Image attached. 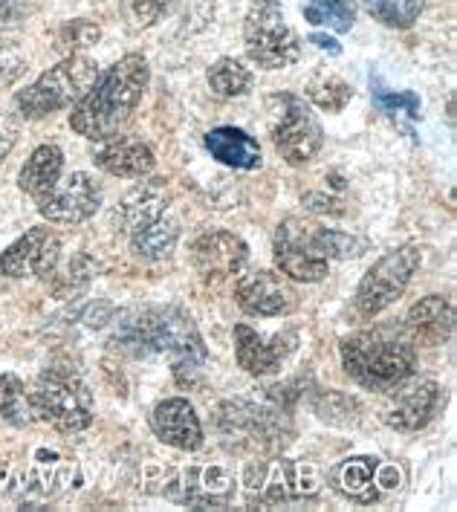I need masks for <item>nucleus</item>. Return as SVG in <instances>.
<instances>
[{
  "label": "nucleus",
  "mask_w": 457,
  "mask_h": 512,
  "mask_svg": "<svg viewBox=\"0 0 457 512\" xmlns=\"http://www.w3.org/2000/svg\"><path fill=\"white\" fill-rule=\"evenodd\" d=\"M362 3L379 24L391 29H408L420 18L426 0H362Z\"/></svg>",
  "instance_id": "c85d7f7f"
},
{
  "label": "nucleus",
  "mask_w": 457,
  "mask_h": 512,
  "mask_svg": "<svg viewBox=\"0 0 457 512\" xmlns=\"http://www.w3.org/2000/svg\"><path fill=\"white\" fill-rule=\"evenodd\" d=\"M371 90H374V105L382 113H405L408 119H420V96L405 90V93H394V90H385L379 76H371Z\"/></svg>",
  "instance_id": "2f4dec72"
},
{
  "label": "nucleus",
  "mask_w": 457,
  "mask_h": 512,
  "mask_svg": "<svg viewBox=\"0 0 457 512\" xmlns=\"http://www.w3.org/2000/svg\"><path fill=\"white\" fill-rule=\"evenodd\" d=\"M128 241H131V252L139 261H148V264L165 261L180 241V223L165 212V215L131 229Z\"/></svg>",
  "instance_id": "393cba45"
},
{
  "label": "nucleus",
  "mask_w": 457,
  "mask_h": 512,
  "mask_svg": "<svg viewBox=\"0 0 457 512\" xmlns=\"http://www.w3.org/2000/svg\"><path fill=\"white\" fill-rule=\"evenodd\" d=\"M99 35H102L99 27L90 24V21H70L61 29V44L70 47V50H87V47H93L99 41Z\"/></svg>",
  "instance_id": "72a5a7b5"
},
{
  "label": "nucleus",
  "mask_w": 457,
  "mask_h": 512,
  "mask_svg": "<svg viewBox=\"0 0 457 512\" xmlns=\"http://www.w3.org/2000/svg\"><path fill=\"white\" fill-rule=\"evenodd\" d=\"M246 486L252 489L261 507H278L301 498H313L322 489V475L307 460L252 463L246 469Z\"/></svg>",
  "instance_id": "9d476101"
},
{
  "label": "nucleus",
  "mask_w": 457,
  "mask_h": 512,
  "mask_svg": "<svg viewBox=\"0 0 457 512\" xmlns=\"http://www.w3.org/2000/svg\"><path fill=\"white\" fill-rule=\"evenodd\" d=\"M246 55L264 70H284L301 55V38L287 21L278 0H255L243 21Z\"/></svg>",
  "instance_id": "0eeeda50"
},
{
  "label": "nucleus",
  "mask_w": 457,
  "mask_h": 512,
  "mask_svg": "<svg viewBox=\"0 0 457 512\" xmlns=\"http://www.w3.org/2000/svg\"><path fill=\"white\" fill-rule=\"evenodd\" d=\"M310 226H313L310 220L290 217L275 229V243H272L278 270L301 284H316L327 278L330 270V261L322 258L310 243Z\"/></svg>",
  "instance_id": "f8f14e48"
},
{
  "label": "nucleus",
  "mask_w": 457,
  "mask_h": 512,
  "mask_svg": "<svg viewBox=\"0 0 457 512\" xmlns=\"http://www.w3.org/2000/svg\"><path fill=\"white\" fill-rule=\"evenodd\" d=\"M96 73L99 67L87 55H67L15 96V110L24 119H44L58 110L73 108L96 81Z\"/></svg>",
  "instance_id": "423d86ee"
},
{
  "label": "nucleus",
  "mask_w": 457,
  "mask_h": 512,
  "mask_svg": "<svg viewBox=\"0 0 457 512\" xmlns=\"http://www.w3.org/2000/svg\"><path fill=\"white\" fill-rule=\"evenodd\" d=\"M61 264V238L50 226H32L3 255L0 275L3 278H50Z\"/></svg>",
  "instance_id": "2eb2a0df"
},
{
  "label": "nucleus",
  "mask_w": 457,
  "mask_h": 512,
  "mask_svg": "<svg viewBox=\"0 0 457 512\" xmlns=\"http://www.w3.org/2000/svg\"><path fill=\"white\" fill-rule=\"evenodd\" d=\"M99 209H102V186L87 171H73L70 177L58 180L50 194H44L38 200L41 217L50 223H61V226L84 223Z\"/></svg>",
  "instance_id": "4468645a"
},
{
  "label": "nucleus",
  "mask_w": 457,
  "mask_h": 512,
  "mask_svg": "<svg viewBox=\"0 0 457 512\" xmlns=\"http://www.w3.org/2000/svg\"><path fill=\"white\" fill-rule=\"evenodd\" d=\"M310 241L313 249L322 255V258H336V261H348V258H359L368 243L362 241L359 235L353 232H339V229H327V226H310Z\"/></svg>",
  "instance_id": "a878e982"
},
{
  "label": "nucleus",
  "mask_w": 457,
  "mask_h": 512,
  "mask_svg": "<svg viewBox=\"0 0 457 512\" xmlns=\"http://www.w3.org/2000/svg\"><path fill=\"white\" fill-rule=\"evenodd\" d=\"M420 249L417 246H397L385 252L365 278L356 287V310L365 319H374L382 310H388L397 298H403L411 278L420 270Z\"/></svg>",
  "instance_id": "1a4fd4ad"
},
{
  "label": "nucleus",
  "mask_w": 457,
  "mask_h": 512,
  "mask_svg": "<svg viewBox=\"0 0 457 512\" xmlns=\"http://www.w3.org/2000/svg\"><path fill=\"white\" fill-rule=\"evenodd\" d=\"M131 6H134L136 18H139L145 27H151L162 12V0H131Z\"/></svg>",
  "instance_id": "e433bc0d"
},
{
  "label": "nucleus",
  "mask_w": 457,
  "mask_h": 512,
  "mask_svg": "<svg viewBox=\"0 0 457 512\" xmlns=\"http://www.w3.org/2000/svg\"><path fill=\"white\" fill-rule=\"evenodd\" d=\"M64 174V151L58 145H38L24 168L18 171V189L29 194L35 203L55 189V183Z\"/></svg>",
  "instance_id": "b1692460"
},
{
  "label": "nucleus",
  "mask_w": 457,
  "mask_h": 512,
  "mask_svg": "<svg viewBox=\"0 0 457 512\" xmlns=\"http://www.w3.org/2000/svg\"><path fill=\"white\" fill-rule=\"evenodd\" d=\"M313 408H316V414L322 417L324 423H336V426H353L356 414H359V403L345 397V394H339V391H324L322 400Z\"/></svg>",
  "instance_id": "473e14b6"
},
{
  "label": "nucleus",
  "mask_w": 457,
  "mask_h": 512,
  "mask_svg": "<svg viewBox=\"0 0 457 512\" xmlns=\"http://www.w3.org/2000/svg\"><path fill=\"white\" fill-rule=\"evenodd\" d=\"M110 345L131 356H165L180 388H191L206 368V342L197 324L180 307H154L119 324Z\"/></svg>",
  "instance_id": "f257e3e1"
},
{
  "label": "nucleus",
  "mask_w": 457,
  "mask_h": 512,
  "mask_svg": "<svg viewBox=\"0 0 457 512\" xmlns=\"http://www.w3.org/2000/svg\"><path fill=\"white\" fill-rule=\"evenodd\" d=\"M235 489H238V478L226 463H194L171 478V484L165 486V495L183 507L220 510L235 501Z\"/></svg>",
  "instance_id": "9b49d317"
},
{
  "label": "nucleus",
  "mask_w": 457,
  "mask_h": 512,
  "mask_svg": "<svg viewBox=\"0 0 457 512\" xmlns=\"http://www.w3.org/2000/svg\"><path fill=\"white\" fill-rule=\"evenodd\" d=\"M0 420L12 429H27L32 423L27 388L15 374H0Z\"/></svg>",
  "instance_id": "bb28decb"
},
{
  "label": "nucleus",
  "mask_w": 457,
  "mask_h": 512,
  "mask_svg": "<svg viewBox=\"0 0 457 512\" xmlns=\"http://www.w3.org/2000/svg\"><path fill=\"white\" fill-rule=\"evenodd\" d=\"M307 99L327 113H339L353 99V87L339 76H316L307 84Z\"/></svg>",
  "instance_id": "c756f323"
},
{
  "label": "nucleus",
  "mask_w": 457,
  "mask_h": 512,
  "mask_svg": "<svg viewBox=\"0 0 457 512\" xmlns=\"http://www.w3.org/2000/svg\"><path fill=\"white\" fill-rule=\"evenodd\" d=\"M269 116V136L275 142V151L290 165H304L322 151V125L304 99L293 93H275L269 99Z\"/></svg>",
  "instance_id": "6e6552de"
},
{
  "label": "nucleus",
  "mask_w": 457,
  "mask_h": 512,
  "mask_svg": "<svg viewBox=\"0 0 457 512\" xmlns=\"http://www.w3.org/2000/svg\"><path fill=\"white\" fill-rule=\"evenodd\" d=\"M298 339L293 333H275L272 339L261 336L249 324H235V359L249 377L275 374L287 356L296 351Z\"/></svg>",
  "instance_id": "a211bd4d"
},
{
  "label": "nucleus",
  "mask_w": 457,
  "mask_h": 512,
  "mask_svg": "<svg viewBox=\"0 0 457 512\" xmlns=\"http://www.w3.org/2000/svg\"><path fill=\"white\" fill-rule=\"evenodd\" d=\"M249 261V246L235 232L212 229L203 232L191 246V267L206 284H223L235 278Z\"/></svg>",
  "instance_id": "dca6fc26"
},
{
  "label": "nucleus",
  "mask_w": 457,
  "mask_h": 512,
  "mask_svg": "<svg viewBox=\"0 0 457 512\" xmlns=\"http://www.w3.org/2000/svg\"><path fill=\"white\" fill-rule=\"evenodd\" d=\"M93 162L96 168H102L110 177H122V180H139L148 177L157 168L154 151L136 139V136L113 134L99 139L93 145Z\"/></svg>",
  "instance_id": "6ab92c4d"
},
{
  "label": "nucleus",
  "mask_w": 457,
  "mask_h": 512,
  "mask_svg": "<svg viewBox=\"0 0 457 512\" xmlns=\"http://www.w3.org/2000/svg\"><path fill=\"white\" fill-rule=\"evenodd\" d=\"M27 397L32 417H38L55 432L79 434L93 423V391L79 374L67 368L41 371Z\"/></svg>",
  "instance_id": "39448f33"
},
{
  "label": "nucleus",
  "mask_w": 457,
  "mask_h": 512,
  "mask_svg": "<svg viewBox=\"0 0 457 512\" xmlns=\"http://www.w3.org/2000/svg\"><path fill=\"white\" fill-rule=\"evenodd\" d=\"M215 426L226 449L238 455H272L284 452L293 437L290 417L278 408L252 403V400H229L217 405Z\"/></svg>",
  "instance_id": "20e7f679"
},
{
  "label": "nucleus",
  "mask_w": 457,
  "mask_h": 512,
  "mask_svg": "<svg viewBox=\"0 0 457 512\" xmlns=\"http://www.w3.org/2000/svg\"><path fill=\"white\" fill-rule=\"evenodd\" d=\"M203 145L226 168H235V171H258L261 168V145L241 128H229V125L215 128L203 136Z\"/></svg>",
  "instance_id": "5701e85b"
},
{
  "label": "nucleus",
  "mask_w": 457,
  "mask_h": 512,
  "mask_svg": "<svg viewBox=\"0 0 457 512\" xmlns=\"http://www.w3.org/2000/svg\"><path fill=\"white\" fill-rule=\"evenodd\" d=\"M307 41H310V44H316V47H319V50H324V53H330V55L342 53V44H339L336 38H330V35H322V32H313Z\"/></svg>",
  "instance_id": "4c0bfd02"
},
{
  "label": "nucleus",
  "mask_w": 457,
  "mask_h": 512,
  "mask_svg": "<svg viewBox=\"0 0 457 512\" xmlns=\"http://www.w3.org/2000/svg\"><path fill=\"white\" fill-rule=\"evenodd\" d=\"M148 61L142 55H125L110 64L102 76L87 87V93L70 110V128L84 139H105L119 134L139 108L148 90Z\"/></svg>",
  "instance_id": "f03ea898"
},
{
  "label": "nucleus",
  "mask_w": 457,
  "mask_h": 512,
  "mask_svg": "<svg viewBox=\"0 0 457 512\" xmlns=\"http://www.w3.org/2000/svg\"><path fill=\"white\" fill-rule=\"evenodd\" d=\"M18 18V6H15V0H0V27L3 24H9V21H15Z\"/></svg>",
  "instance_id": "58836bf2"
},
{
  "label": "nucleus",
  "mask_w": 457,
  "mask_h": 512,
  "mask_svg": "<svg viewBox=\"0 0 457 512\" xmlns=\"http://www.w3.org/2000/svg\"><path fill=\"white\" fill-rule=\"evenodd\" d=\"M379 460L371 455L339 460L330 469V486L353 504H374L379 498Z\"/></svg>",
  "instance_id": "4be33fe9"
},
{
  "label": "nucleus",
  "mask_w": 457,
  "mask_h": 512,
  "mask_svg": "<svg viewBox=\"0 0 457 512\" xmlns=\"http://www.w3.org/2000/svg\"><path fill=\"white\" fill-rule=\"evenodd\" d=\"M21 73H24V58L18 55V50L12 44H6L0 38V87L12 84Z\"/></svg>",
  "instance_id": "f704fd0d"
},
{
  "label": "nucleus",
  "mask_w": 457,
  "mask_h": 512,
  "mask_svg": "<svg viewBox=\"0 0 457 512\" xmlns=\"http://www.w3.org/2000/svg\"><path fill=\"white\" fill-rule=\"evenodd\" d=\"M209 87L223 99H235L249 93L252 87V73L243 67L238 58H220L209 67Z\"/></svg>",
  "instance_id": "cd10ccee"
},
{
  "label": "nucleus",
  "mask_w": 457,
  "mask_h": 512,
  "mask_svg": "<svg viewBox=\"0 0 457 512\" xmlns=\"http://www.w3.org/2000/svg\"><path fill=\"white\" fill-rule=\"evenodd\" d=\"M304 18L310 24L333 29V32H350L353 27V6L348 0H310L304 6Z\"/></svg>",
  "instance_id": "7c9ffc66"
},
{
  "label": "nucleus",
  "mask_w": 457,
  "mask_h": 512,
  "mask_svg": "<svg viewBox=\"0 0 457 512\" xmlns=\"http://www.w3.org/2000/svg\"><path fill=\"white\" fill-rule=\"evenodd\" d=\"M235 301L246 316L255 319H278V316H290L298 307V293L293 284L287 281V275H275L269 270H258L243 275L235 287Z\"/></svg>",
  "instance_id": "f3484780"
},
{
  "label": "nucleus",
  "mask_w": 457,
  "mask_h": 512,
  "mask_svg": "<svg viewBox=\"0 0 457 512\" xmlns=\"http://www.w3.org/2000/svg\"><path fill=\"white\" fill-rule=\"evenodd\" d=\"M15 139H18V128H15V122L9 119V113H3V110H0V165H3V160L9 157V151L15 148Z\"/></svg>",
  "instance_id": "c9c22d12"
},
{
  "label": "nucleus",
  "mask_w": 457,
  "mask_h": 512,
  "mask_svg": "<svg viewBox=\"0 0 457 512\" xmlns=\"http://www.w3.org/2000/svg\"><path fill=\"white\" fill-rule=\"evenodd\" d=\"M443 405V388L434 379H405L394 391H388V403L382 408V423L394 432H420L426 429Z\"/></svg>",
  "instance_id": "ddd939ff"
},
{
  "label": "nucleus",
  "mask_w": 457,
  "mask_h": 512,
  "mask_svg": "<svg viewBox=\"0 0 457 512\" xmlns=\"http://www.w3.org/2000/svg\"><path fill=\"white\" fill-rule=\"evenodd\" d=\"M151 432L177 452H197L203 446V423L186 397H171L157 403V408L151 411Z\"/></svg>",
  "instance_id": "aec40b11"
},
{
  "label": "nucleus",
  "mask_w": 457,
  "mask_h": 512,
  "mask_svg": "<svg viewBox=\"0 0 457 512\" xmlns=\"http://www.w3.org/2000/svg\"><path fill=\"white\" fill-rule=\"evenodd\" d=\"M342 368L365 391L388 394L405 379L414 377L417 351L414 345L388 330H359L339 342Z\"/></svg>",
  "instance_id": "7ed1b4c3"
},
{
  "label": "nucleus",
  "mask_w": 457,
  "mask_h": 512,
  "mask_svg": "<svg viewBox=\"0 0 457 512\" xmlns=\"http://www.w3.org/2000/svg\"><path fill=\"white\" fill-rule=\"evenodd\" d=\"M452 327H455V310L449 298L443 296L420 298L405 316L411 345H440L452 336Z\"/></svg>",
  "instance_id": "412c9836"
}]
</instances>
